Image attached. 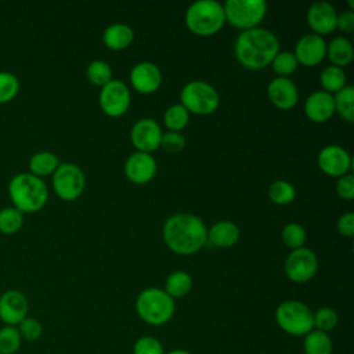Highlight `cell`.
Returning a JSON list of instances; mask_svg holds the SVG:
<instances>
[{
	"mask_svg": "<svg viewBox=\"0 0 354 354\" xmlns=\"http://www.w3.org/2000/svg\"><path fill=\"white\" fill-rule=\"evenodd\" d=\"M162 236L171 252L189 256L207 243V228L201 217L191 213H177L165 221Z\"/></svg>",
	"mask_w": 354,
	"mask_h": 354,
	"instance_id": "cell-1",
	"label": "cell"
},
{
	"mask_svg": "<svg viewBox=\"0 0 354 354\" xmlns=\"http://www.w3.org/2000/svg\"><path fill=\"white\" fill-rule=\"evenodd\" d=\"M234 53L242 66L259 71L270 65L279 53V41L271 30L257 26L242 30L236 36Z\"/></svg>",
	"mask_w": 354,
	"mask_h": 354,
	"instance_id": "cell-2",
	"label": "cell"
},
{
	"mask_svg": "<svg viewBox=\"0 0 354 354\" xmlns=\"http://www.w3.org/2000/svg\"><path fill=\"white\" fill-rule=\"evenodd\" d=\"M8 195L12 206L19 212L36 213L44 207L48 199V188L43 178L29 171H22L11 177L8 183Z\"/></svg>",
	"mask_w": 354,
	"mask_h": 354,
	"instance_id": "cell-3",
	"label": "cell"
},
{
	"mask_svg": "<svg viewBox=\"0 0 354 354\" xmlns=\"http://www.w3.org/2000/svg\"><path fill=\"white\" fill-rule=\"evenodd\" d=\"M136 311L141 321L160 326L167 324L176 311L174 299L160 288H147L136 299Z\"/></svg>",
	"mask_w": 354,
	"mask_h": 354,
	"instance_id": "cell-4",
	"label": "cell"
},
{
	"mask_svg": "<svg viewBox=\"0 0 354 354\" xmlns=\"http://www.w3.org/2000/svg\"><path fill=\"white\" fill-rule=\"evenodd\" d=\"M224 24L223 4L216 0H198L185 11V25L196 36H213Z\"/></svg>",
	"mask_w": 354,
	"mask_h": 354,
	"instance_id": "cell-5",
	"label": "cell"
},
{
	"mask_svg": "<svg viewBox=\"0 0 354 354\" xmlns=\"http://www.w3.org/2000/svg\"><path fill=\"white\" fill-rule=\"evenodd\" d=\"M277 325L290 336H304L313 326V311L300 300H285L275 310Z\"/></svg>",
	"mask_w": 354,
	"mask_h": 354,
	"instance_id": "cell-6",
	"label": "cell"
},
{
	"mask_svg": "<svg viewBox=\"0 0 354 354\" xmlns=\"http://www.w3.org/2000/svg\"><path fill=\"white\" fill-rule=\"evenodd\" d=\"M181 105L194 115H210L217 111L220 105V95L217 90L207 82L192 80L188 82L180 93Z\"/></svg>",
	"mask_w": 354,
	"mask_h": 354,
	"instance_id": "cell-7",
	"label": "cell"
},
{
	"mask_svg": "<svg viewBox=\"0 0 354 354\" xmlns=\"http://www.w3.org/2000/svg\"><path fill=\"white\" fill-rule=\"evenodd\" d=\"M223 8L225 22L242 30L257 28L267 14L264 0H227Z\"/></svg>",
	"mask_w": 354,
	"mask_h": 354,
	"instance_id": "cell-8",
	"label": "cell"
},
{
	"mask_svg": "<svg viewBox=\"0 0 354 354\" xmlns=\"http://www.w3.org/2000/svg\"><path fill=\"white\" fill-rule=\"evenodd\" d=\"M86 185V177L83 170L71 162L59 163L53 174V188L58 198L62 201L77 199Z\"/></svg>",
	"mask_w": 354,
	"mask_h": 354,
	"instance_id": "cell-9",
	"label": "cell"
},
{
	"mask_svg": "<svg viewBox=\"0 0 354 354\" xmlns=\"http://www.w3.org/2000/svg\"><path fill=\"white\" fill-rule=\"evenodd\" d=\"M318 270V257L308 248L292 250L285 260V274L295 283L308 282Z\"/></svg>",
	"mask_w": 354,
	"mask_h": 354,
	"instance_id": "cell-10",
	"label": "cell"
},
{
	"mask_svg": "<svg viewBox=\"0 0 354 354\" xmlns=\"http://www.w3.org/2000/svg\"><path fill=\"white\" fill-rule=\"evenodd\" d=\"M130 102V90L122 80L112 79L109 83L101 87L100 106L105 115L119 118L127 112Z\"/></svg>",
	"mask_w": 354,
	"mask_h": 354,
	"instance_id": "cell-11",
	"label": "cell"
},
{
	"mask_svg": "<svg viewBox=\"0 0 354 354\" xmlns=\"http://www.w3.org/2000/svg\"><path fill=\"white\" fill-rule=\"evenodd\" d=\"M162 134L163 133L158 122L151 118H144L133 124L130 140L138 152L151 153L160 147Z\"/></svg>",
	"mask_w": 354,
	"mask_h": 354,
	"instance_id": "cell-12",
	"label": "cell"
},
{
	"mask_svg": "<svg viewBox=\"0 0 354 354\" xmlns=\"http://www.w3.org/2000/svg\"><path fill=\"white\" fill-rule=\"evenodd\" d=\"M317 163L326 176L342 177L351 167V156L343 147L330 144L318 152Z\"/></svg>",
	"mask_w": 354,
	"mask_h": 354,
	"instance_id": "cell-13",
	"label": "cell"
},
{
	"mask_svg": "<svg viewBox=\"0 0 354 354\" xmlns=\"http://www.w3.org/2000/svg\"><path fill=\"white\" fill-rule=\"evenodd\" d=\"M29 301L26 296L17 289H8L0 295V321L4 325L17 326L28 317Z\"/></svg>",
	"mask_w": 354,
	"mask_h": 354,
	"instance_id": "cell-14",
	"label": "cell"
},
{
	"mask_svg": "<svg viewBox=\"0 0 354 354\" xmlns=\"http://www.w3.org/2000/svg\"><path fill=\"white\" fill-rule=\"evenodd\" d=\"M293 55L296 57L297 64L303 66H315L326 57V43L322 36L307 33L297 40Z\"/></svg>",
	"mask_w": 354,
	"mask_h": 354,
	"instance_id": "cell-15",
	"label": "cell"
},
{
	"mask_svg": "<svg viewBox=\"0 0 354 354\" xmlns=\"http://www.w3.org/2000/svg\"><path fill=\"white\" fill-rule=\"evenodd\" d=\"M133 88L140 94H152L162 84V72L156 64L149 61L138 62L130 72Z\"/></svg>",
	"mask_w": 354,
	"mask_h": 354,
	"instance_id": "cell-16",
	"label": "cell"
},
{
	"mask_svg": "<svg viewBox=\"0 0 354 354\" xmlns=\"http://www.w3.org/2000/svg\"><path fill=\"white\" fill-rule=\"evenodd\" d=\"M124 174L134 184H147L156 174V160L151 153L136 151L126 159Z\"/></svg>",
	"mask_w": 354,
	"mask_h": 354,
	"instance_id": "cell-17",
	"label": "cell"
},
{
	"mask_svg": "<svg viewBox=\"0 0 354 354\" xmlns=\"http://www.w3.org/2000/svg\"><path fill=\"white\" fill-rule=\"evenodd\" d=\"M337 12L336 8L328 1H317L307 10V25L318 35H329L336 29Z\"/></svg>",
	"mask_w": 354,
	"mask_h": 354,
	"instance_id": "cell-18",
	"label": "cell"
},
{
	"mask_svg": "<svg viewBox=\"0 0 354 354\" xmlns=\"http://www.w3.org/2000/svg\"><path fill=\"white\" fill-rule=\"evenodd\" d=\"M267 95L271 104L282 111L292 109L299 101L297 87L289 77H274L267 86Z\"/></svg>",
	"mask_w": 354,
	"mask_h": 354,
	"instance_id": "cell-19",
	"label": "cell"
},
{
	"mask_svg": "<svg viewBox=\"0 0 354 354\" xmlns=\"http://www.w3.org/2000/svg\"><path fill=\"white\" fill-rule=\"evenodd\" d=\"M303 109L306 116L311 122H315V123L328 122L335 113L333 95L324 90L314 91L306 98Z\"/></svg>",
	"mask_w": 354,
	"mask_h": 354,
	"instance_id": "cell-20",
	"label": "cell"
},
{
	"mask_svg": "<svg viewBox=\"0 0 354 354\" xmlns=\"http://www.w3.org/2000/svg\"><path fill=\"white\" fill-rule=\"evenodd\" d=\"M239 228L230 220L214 223L207 230V242L216 248H231L239 239Z\"/></svg>",
	"mask_w": 354,
	"mask_h": 354,
	"instance_id": "cell-21",
	"label": "cell"
},
{
	"mask_svg": "<svg viewBox=\"0 0 354 354\" xmlns=\"http://www.w3.org/2000/svg\"><path fill=\"white\" fill-rule=\"evenodd\" d=\"M134 40V30L127 24H112L106 26V29L102 33V41L104 44L113 51H120L127 48Z\"/></svg>",
	"mask_w": 354,
	"mask_h": 354,
	"instance_id": "cell-22",
	"label": "cell"
},
{
	"mask_svg": "<svg viewBox=\"0 0 354 354\" xmlns=\"http://www.w3.org/2000/svg\"><path fill=\"white\" fill-rule=\"evenodd\" d=\"M326 57L335 66L343 68L348 65L354 58V48L351 41L344 36L333 37L329 44H326Z\"/></svg>",
	"mask_w": 354,
	"mask_h": 354,
	"instance_id": "cell-23",
	"label": "cell"
},
{
	"mask_svg": "<svg viewBox=\"0 0 354 354\" xmlns=\"http://www.w3.org/2000/svg\"><path fill=\"white\" fill-rule=\"evenodd\" d=\"M58 166L59 159L55 153L50 151H39L33 153L29 159V173L40 178L46 176H53Z\"/></svg>",
	"mask_w": 354,
	"mask_h": 354,
	"instance_id": "cell-24",
	"label": "cell"
},
{
	"mask_svg": "<svg viewBox=\"0 0 354 354\" xmlns=\"http://www.w3.org/2000/svg\"><path fill=\"white\" fill-rule=\"evenodd\" d=\"M304 354H332L333 343L329 333L313 329L303 336Z\"/></svg>",
	"mask_w": 354,
	"mask_h": 354,
	"instance_id": "cell-25",
	"label": "cell"
},
{
	"mask_svg": "<svg viewBox=\"0 0 354 354\" xmlns=\"http://www.w3.org/2000/svg\"><path fill=\"white\" fill-rule=\"evenodd\" d=\"M192 289V278L188 272L183 270L173 271L165 281L163 290L171 297V299H180L188 295Z\"/></svg>",
	"mask_w": 354,
	"mask_h": 354,
	"instance_id": "cell-26",
	"label": "cell"
},
{
	"mask_svg": "<svg viewBox=\"0 0 354 354\" xmlns=\"http://www.w3.org/2000/svg\"><path fill=\"white\" fill-rule=\"evenodd\" d=\"M335 112L347 123L354 122V88L353 86H344L333 95Z\"/></svg>",
	"mask_w": 354,
	"mask_h": 354,
	"instance_id": "cell-27",
	"label": "cell"
},
{
	"mask_svg": "<svg viewBox=\"0 0 354 354\" xmlns=\"http://www.w3.org/2000/svg\"><path fill=\"white\" fill-rule=\"evenodd\" d=\"M319 83L324 88V91L332 94V93H337L339 90H342L346 86V73L343 71V68L330 65L322 69V72L319 73Z\"/></svg>",
	"mask_w": 354,
	"mask_h": 354,
	"instance_id": "cell-28",
	"label": "cell"
},
{
	"mask_svg": "<svg viewBox=\"0 0 354 354\" xmlns=\"http://www.w3.org/2000/svg\"><path fill=\"white\" fill-rule=\"evenodd\" d=\"M24 225V213L14 206L0 209V232L4 235L17 234Z\"/></svg>",
	"mask_w": 354,
	"mask_h": 354,
	"instance_id": "cell-29",
	"label": "cell"
},
{
	"mask_svg": "<svg viewBox=\"0 0 354 354\" xmlns=\"http://www.w3.org/2000/svg\"><path fill=\"white\" fill-rule=\"evenodd\" d=\"M267 195L270 201L275 205H288L295 201L296 188L285 180H277L270 184L267 189Z\"/></svg>",
	"mask_w": 354,
	"mask_h": 354,
	"instance_id": "cell-30",
	"label": "cell"
},
{
	"mask_svg": "<svg viewBox=\"0 0 354 354\" xmlns=\"http://www.w3.org/2000/svg\"><path fill=\"white\" fill-rule=\"evenodd\" d=\"M189 122V113L181 104H174L169 106L163 115V123L169 131L180 133L187 127Z\"/></svg>",
	"mask_w": 354,
	"mask_h": 354,
	"instance_id": "cell-31",
	"label": "cell"
},
{
	"mask_svg": "<svg viewBox=\"0 0 354 354\" xmlns=\"http://www.w3.org/2000/svg\"><path fill=\"white\" fill-rule=\"evenodd\" d=\"M86 76L91 84L102 87L112 80L111 65L102 59L91 61L86 68Z\"/></svg>",
	"mask_w": 354,
	"mask_h": 354,
	"instance_id": "cell-32",
	"label": "cell"
},
{
	"mask_svg": "<svg viewBox=\"0 0 354 354\" xmlns=\"http://www.w3.org/2000/svg\"><path fill=\"white\" fill-rule=\"evenodd\" d=\"M339 315L332 307H319L313 313V326L317 330L329 333L337 326Z\"/></svg>",
	"mask_w": 354,
	"mask_h": 354,
	"instance_id": "cell-33",
	"label": "cell"
},
{
	"mask_svg": "<svg viewBox=\"0 0 354 354\" xmlns=\"http://www.w3.org/2000/svg\"><path fill=\"white\" fill-rule=\"evenodd\" d=\"M22 344L17 326L3 325L0 328V354H15Z\"/></svg>",
	"mask_w": 354,
	"mask_h": 354,
	"instance_id": "cell-34",
	"label": "cell"
},
{
	"mask_svg": "<svg viewBox=\"0 0 354 354\" xmlns=\"http://www.w3.org/2000/svg\"><path fill=\"white\" fill-rule=\"evenodd\" d=\"M281 238L286 248L295 250L303 248L306 242V230L299 223H288L282 228Z\"/></svg>",
	"mask_w": 354,
	"mask_h": 354,
	"instance_id": "cell-35",
	"label": "cell"
},
{
	"mask_svg": "<svg viewBox=\"0 0 354 354\" xmlns=\"http://www.w3.org/2000/svg\"><path fill=\"white\" fill-rule=\"evenodd\" d=\"M271 68L272 71L278 75V77H288L290 76L299 66L296 57L293 53L289 51H279L274 59L271 61Z\"/></svg>",
	"mask_w": 354,
	"mask_h": 354,
	"instance_id": "cell-36",
	"label": "cell"
},
{
	"mask_svg": "<svg viewBox=\"0 0 354 354\" xmlns=\"http://www.w3.org/2000/svg\"><path fill=\"white\" fill-rule=\"evenodd\" d=\"M18 93H19L18 77L8 71H0V104L12 101Z\"/></svg>",
	"mask_w": 354,
	"mask_h": 354,
	"instance_id": "cell-37",
	"label": "cell"
},
{
	"mask_svg": "<svg viewBox=\"0 0 354 354\" xmlns=\"http://www.w3.org/2000/svg\"><path fill=\"white\" fill-rule=\"evenodd\" d=\"M17 329L21 335L22 342H36L43 335V325L39 319L33 318V317H26L24 318L18 325Z\"/></svg>",
	"mask_w": 354,
	"mask_h": 354,
	"instance_id": "cell-38",
	"label": "cell"
},
{
	"mask_svg": "<svg viewBox=\"0 0 354 354\" xmlns=\"http://www.w3.org/2000/svg\"><path fill=\"white\" fill-rule=\"evenodd\" d=\"M165 347L159 339L151 335L140 336L133 344V354H165Z\"/></svg>",
	"mask_w": 354,
	"mask_h": 354,
	"instance_id": "cell-39",
	"label": "cell"
},
{
	"mask_svg": "<svg viewBox=\"0 0 354 354\" xmlns=\"http://www.w3.org/2000/svg\"><path fill=\"white\" fill-rule=\"evenodd\" d=\"M185 147V138L183 134L176 133V131H167L162 134L160 138V147L169 153H178L184 149Z\"/></svg>",
	"mask_w": 354,
	"mask_h": 354,
	"instance_id": "cell-40",
	"label": "cell"
},
{
	"mask_svg": "<svg viewBox=\"0 0 354 354\" xmlns=\"http://www.w3.org/2000/svg\"><path fill=\"white\" fill-rule=\"evenodd\" d=\"M336 192L342 199L351 201L354 198V176L347 173L339 177L336 183Z\"/></svg>",
	"mask_w": 354,
	"mask_h": 354,
	"instance_id": "cell-41",
	"label": "cell"
},
{
	"mask_svg": "<svg viewBox=\"0 0 354 354\" xmlns=\"http://www.w3.org/2000/svg\"><path fill=\"white\" fill-rule=\"evenodd\" d=\"M336 228L340 235L351 238L354 235V214L353 213H344L337 218Z\"/></svg>",
	"mask_w": 354,
	"mask_h": 354,
	"instance_id": "cell-42",
	"label": "cell"
},
{
	"mask_svg": "<svg viewBox=\"0 0 354 354\" xmlns=\"http://www.w3.org/2000/svg\"><path fill=\"white\" fill-rule=\"evenodd\" d=\"M336 29H339L344 33H351L354 30V11L346 10L343 12L337 14Z\"/></svg>",
	"mask_w": 354,
	"mask_h": 354,
	"instance_id": "cell-43",
	"label": "cell"
},
{
	"mask_svg": "<svg viewBox=\"0 0 354 354\" xmlns=\"http://www.w3.org/2000/svg\"><path fill=\"white\" fill-rule=\"evenodd\" d=\"M165 354H192V353L188 351V350H184V348H174V350H170Z\"/></svg>",
	"mask_w": 354,
	"mask_h": 354,
	"instance_id": "cell-44",
	"label": "cell"
}]
</instances>
